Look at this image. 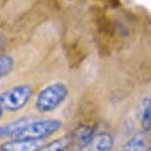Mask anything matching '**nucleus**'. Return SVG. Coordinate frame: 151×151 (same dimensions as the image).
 I'll return each instance as SVG.
<instances>
[{"label": "nucleus", "instance_id": "obj_8", "mask_svg": "<svg viewBox=\"0 0 151 151\" xmlns=\"http://www.w3.org/2000/svg\"><path fill=\"white\" fill-rule=\"evenodd\" d=\"M140 124L144 132L151 129V98L147 97L140 104Z\"/></svg>", "mask_w": 151, "mask_h": 151}, {"label": "nucleus", "instance_id": "obj_2", "mask_svg": "<svg viewBox=\"0 0 151 151\" xmlns=\"http://www.w3.org/2000/svg\"><path fill=\"white\" fill-rule=\"evenodd\" d=\"M69 90L64 83L47 85L39 92L35 101V108L40 113H50L60 106L67 98Z\"/></svg>", "mask_w": 151, "mask_h": 151}, {"label": "nucleus", "instance_id": "obj_6", "mask_svg": "<svg viewBox=\"0 0 151 151\" xmlns=\"http://www.w3.org/2000/svg\"><path fill=\"white\" fill-rule=\"evenodd\" d=\"M71 135L73 138V143L77 145L79 149H81L90 143L95 136V133H94L92 127L87 124H81L71 132Z\"/></svg>", "mask_w": 151, "mask_h": 151}, {"label": "nucleus", "instance_id": "obj_15", "mask_svg": "<svg viewBox=\"0 0 151 151\" xmlns=\"http://www.w3.org/2000/svg\"><path fill=\"white\" fill-rule=\"evenodd\" d=\"M145 151H151V145H150V146H148V147L146 148V150H145Z\"/></svg>", "mask_w": 151, "mask_h": 151}, {"label": "nucleus", "instance_id": "obj_13", "mask_svg": "<svg viewBox=\"0 0 151 151\" xmlns=\"http://www.w3.org/2000/svg\"><path fill=\"white\" fill-rule=\"evenodd\" d=\"M4 42H5V40L3 37H1L0 36V50L2 48V47H3V45H4Z\"/></svg>", "mask_w": 151, "mask_h": 151}, {"label": "nucleus", "instance_id": "obj_7", "mask_svg": "<svg viewBox=\"0 0 151 151\" xmlns=\"http://www.w3.org/2000/svg\"><path fill=\"white\" fill-rule=\"evenodd\" d=\"M73 144V138L71 133L63 135L59 138L48 142V143L42 145L39 151H66Z\"/></svg>", "mask_w": 151, "mask_h": 151}, {"label": "nucleus", "instance_id": "obj_14", "mask_svg": "<svg viewBox=\"0 0 151 151\" xmlns=\"http://www.w3.org/2000/svg\"><path fill=\"white\" fill-rule=\"evenodd\" d=\"M3 114H4V110L2 109L1 107H0V119H1L2 116H3Z\"/></svg>", "mask_w": 151, "mask_h": 151}, {"label": "nucleus", "instance_id": "obj_5", "mask_svg": "<svg viewBox=\"0 0 151 151\" xmlns=\"http://www.w3.org/2000/svg\"><path fill=\"white\" fill-rule=\"evenodd\" d=\"M114 147V138L108 132L95 134L88 145L78 151H112Z\"/></svg>", "mask_w": 151, "mask_h": 151}, {"label": "nucleus", "instance_id": "obj_3", "mask_svg": "<svg viewBox=\"0 0 151 151\" xmlns=\"http://www.w3.org/2000/svg\"><path fill=\"white\" fill-rule=\"evenodd\" d=\"M33 93V88L29 84L14 86L0 93V107L8 112L20 111L29 103Z\"/></svg>", "mask_w": 151, "mask_h": 151}, {"label": "nucleus", "instance_id": "obj_9", "mask_svg": "<svg viewBox=\"0 0 151 151\" xmlns=\"http://www.w3.org/2000/svg\"><path fill=\"white\" fill-rule=\"evenodd\" d=\"M146 148V138L143 133H139L129 139L122 146L121 151H145Z\"/></svg>", "mask_w": 151, "mask_h": 151}, {"label": "nucleus", "instance_id": "obj_1", "mask_svg": "<svg viewBox=\"0 0 151 151\" xmlns=\"http://www.w3.org/2000/svg\"><path fill=\"white\" fill-rule=\"evenodd\" d=\"M61 122L55 119L30 121L20 119L19 124L12 133L10 139H30L41 141L50 137L61 129Z\"/></svg>", "mask_w": 151, "mask_h": 151}, {"label": "nucleus", "instance_id": "obj_10", "mask_svg": "<svg viewBox=\"0 0 151 151\" xmlns=\"http://www.w3.org/2000/svg\"><path fill=\"white\" fill-rule=\"evenodd\" d=\"M15 66V59L11 55H0V79L6 77L12 72Z\"/></svg>", "mask_w": 151, "mask_h": 151}, {"label": "nucleus", "instance_id": "obj_4", "mask_svg": "<svg viewBox=\"0 0 151 151\" xmlns=\"http://www.w3.org/2000/svg\"><path fill=\"white\" fill-rule=\"evenodd\" d=\"M41 142L30 139H10L0 144V151H39Z\"/></svg>", "mask_w": 151, "mask_h": 151}, {"label": "nucleus", "instance_id": "obj_12", "mask_svg": "<svg viewBox=\"0 0 151 151\" xmlns=\"http://www.w3.org/2000/svg\"><path fill=\"white\" fill-rule=\"evenodd\" d=\"M102 4H104L105 6L112 8V9H116V8H119L122 5V1L121 0H100Z\"/></svg>", "mask_w": 151, "mask_h": 151}, {"label": "nucleus", "instance_id": "obj_11", "mask_svg": "<svg viewBox=\"0 0 151 151\" xmlns=\"http://www.w3.org/2000/svg\"><path fill=\"white\" fill-rule=\"evenodd\" d=\"M14 124H15V122H12L7 124L0 125V140H1V139H5V138H11L14 127H15Z\"/></svg>", "mask_w": 151, "mask_h": 151}]
</instances>
